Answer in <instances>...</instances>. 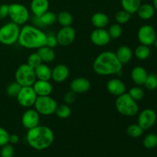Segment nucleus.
<instances>
[{
  "label": "nucleus",
  "mask_w": 157,
  "mask_h": 157,
  "mask_svg": "<svg viewBox=\"0 0 157 157\" xmlns=\"http://www.w3.org/2000/svg\"><path fill=\"white\" fill-rule=\"evenodd\" d=\"M121 6L124 10L132 15L136 13L141 6V0H121Z\"/></svg>",
  "instance_id": "nucleus-26"
},
{
  "label": "nucleus",
  "mask_w": 157,
  "mask_h": 157,
  "mask_svg": "<svg viewBox=\"0 0 157 157\" xmlns=\"http://www.w3.org/2000/svg\"><path fill=\"white\" fill-rule=\"evenodd\" d=\"M69 73L70 71L68 67L65 64H57L52 70V79H53L55 82H63L67 79Z\"/></svg>",
  "instance_id": "nucleus-17"
},
{
  "label": "nucleus",
  "mask_w": 157,
  "mask_h": 157,
  "mask_svg": "<svg viewBox=\"0 0 157 157\" xmlns=\"http://www.w3.org/2000/svg\"><path fill=\"white\" fill-rule=\"evenodd\" d=\"M144 147L147 149H153L157 147V135L155 133H149L144 137L143 141Z\"/></svg>",
  "instance_id": "nucleus-33"
},
{
  "label": "nucleus",
  "mask_w": 157,
  "mask_h": 157,
  "mask_svg": "<svg viewBox=\"0 0 157 157\" xmlns=\"http://www.w3.org/2000/svg\"><path fill=\"white\" fill-rule=\"evenodd\" d=\"M37 98L38 96L32 86L21 87L19 93L16 96L18 104L24 107H30L34 106Z\"/></svg>",
  "instance_id": "nucleus-9"
},
{
  "label": "nucleus",
  "mask_w": 157,
  "mask_h": 157,
  "mask_svg": "<svg viewBox=\"0 0 157 157\" xmlns=\"http://www.w3.org/2000/svg\"><path fill=\"white\" fill-rule=\"evenodd\" d=\"M14 154H15V150L12 144H7L2 147L0 150L1 157H13Z\"/></svg>",
  "instance_id": "nucleus-39"
},
{
  "label": "nucleus",
  "mask_w": 157,
  "mask_h": 157,
  "mask_svg": "<svg viewBox=\"0 0 157 157\" xmlns=\"http://www.w3.org/2000/svg\"><path fill=\"white\" fill-rule=\"evenodd\" d=\"M117 58L122 64H127L133 58V52L131 48L127 45L120 46L115 52Z\"/></svg>",
  "instance_id": "nucleus-21"
},
{
  "label": "nucleus",
  "mask_w": 157,
  "mask_h": 157,
  "mask_svg": "<svg viewBox=\"0 0 157 157\" xmlns=\"http://www.w3.org/2000/svg\"><path fill=\"white\" fill-rule=\"evenodd\" d=\"M9 136L10 134L9 132L4 129L3 127H0V147L9 144Z\"/></svg>",
  "instance_id": "nucleus-40"
},
{
  "label": "nucleus",
  "mask_w": 157,
  "mask_h": 157,
  "mask_svg": "<svg viewBox=\"0 0 157 157\" xmlns=\"http://www.w3.org/2000/svg\"><path fill=\"white\" fill-rule=\"evenodd\" d=\"M30 9L33 15L41 16L44 12L48 11L49 1L48 0H32Z\"/></svg>",
  "instance_id": "nucleus-19"
},
{
  "label": "nucleus",
  "mask_w": 157,
  "mask_h": 157,
  "mask_svg": "<svg viewBox=\"0 0 157 157\" xmlns=\"http://www.w3.org/2000/svg\"><path fill=\"white\" fill-rule=\"evenodd\" d=\"M38 17H39V19L41 21V23L43 27L52 25H54L57 21L56 14L52 12H49V11H47L43 15Z\"/></svg>",
  "instance_id": "nucleus-28"
},
{
  "label": "nucleus",
  "mask_w": 157,
  "mask_h": 157,
  "mask_svg": "<svg viewBox=\"0 0 157 157\" xmlns=\"http://www.w3.org/2000/svg\"><path fill=\"white\" fill-rule=\"evenodd\" d=\"M47 35L39 28L25 25L20 30L18 42L21 47L28 49H38L45 45Z\"/></svg>",
  "instance_id": "nucleus-3"
},
{
  "label": "nucleus",
  "mask_w": 157,
  "mask_h": 157,
  "mask_svg": "<svg viewBox=\"0 0 157 157\" xmlns=\"http://www.w3.org/2000/svg\"><path fill=\"white\" fill-rule=\"evenodd\" d=\"M9 5L2 4L0 5V19H5L9 16Z\"/></svg>",
  "instance_id": "nucleus-43"
},
{
  "label": "nucleus",
  "mask_w": 157,
  "mask_h": 157,
  "mask_svg": "<svg viewBox=\"0 0 157 157\" xmlns=\"http://www.w3.org/2000/svg\"><path fill=\"white\" fill-rule=\"evenodd\" d=\"M15 81L18 82L21 87L32 86L36 81L35 69L29 64H22L17 68L15 74Z\"/></svg>",
  "instance_id": "nucleus-6"
},
{
  "label": "nucleus",
  "mask_w": 157,
  "mask_h": 157,
  "mask_svg": "<svg viewBox=\"0 0 157 157\" xmlns=\"http://www.w3.org/2000/svg\"><path fill=\"white\" fill-rule=\"evenodd\" d=\"M157 115L156 113L150 108H147L143 110L138 115L137 124L142 127L144 130H149L151 128L155 123L156 122Z\"/></svg>",
  "instance_id": "nucleus-10"
},
{
  "label": "nucleus",
  "mask_w": 157,
  "mask_h": 157,
  "mask_svg": "<svg viewBox=\"0 0 157 157\" xmlns=\"http://www.w3.org/2000/svg\"><path fill=\"white\" fill-rule=\"evenodd\" d=\"M91 23L96 29H104L109 24V17L104 12H96L92 15Z\"/></svg>",
  "instance_id": "nucleus-22"
},
{
  "label": "nucleus",
  "mask_w": 157,
  "mask_h": 157,
  "mask_svg": "<svg viewBox=\"0 0 157 157\" xmlns=\"http://www.w3.org/2000/svg\"><path fill=\"white\" fill-rule=\"evenodd\" d=\"M76 36V32L71 26L62 27L56 35L58 44L61 46H68L74 42Z\"/></svg>",
  "instance_id": "nucleus-12"
},
{
  "label": "nucleus",
  "mask_w": 157,
  "mask_h": 157,
  "mask_svg": "<svg viewBox=\"0 0 157 157\" xmlns=\"http://www.w3.org/2000/svg\"><path fill=\"white\" fill-rule=\"evenodd\" d=\"M27 64L35 69L38 65L42 64V61H41V58H40L39 55L37 52H34V53L31 54L28 58Z\"/></svg>",
  "instance_id": "nucleus-38"
},
{
  "label": "nucleus",
  "mask_w": 157,
  "mask_h": 157,
  "mask_svg": "<svg viewBox=\"0 0 157 157\" xmlns=\"http://www.w3.org/2000/svg\"><path fill=\"white\" fill-rule=\"evenodd\" d=\"M128 94L136 102L139 101H141L144 97V90L140 86H136V87H133L132 88H130Z\"/></svg>",
  "instance_id": "nucleus-37"
},
{
  "label": "nucleus",
  "mask_w": 157,
  "mask_h": 157,
  "mask_svg": "<svg viewBox=\"0 0 157 157\" xmlns=\"http://www.w3.org/2000/svg\"><path fill=\"white\" fill-rule=\"evenodd\" d=\"M9 17L12 22L18 25H22L29 20L30 14L25 6L20 3H12L9 5Z\"/></svg>",
  "instance_id": "nucleus-7"
},
{
  "label": "nucleus",
  "mask_w": 157,
  "mask_h": 157,
  "mask_svg": "<svg viewBox=\"0 0 157 157\" xmlns=\"http://www.w3.org/2000/svg\"><path fill=\"white\" fill-rule=\"evenodd\" d=\"M137 38L141 44L152 45L156 38V32L154 28L149 25L141 26L137 32Z\"/></svg>",
  "instance_id": "nucleus-11"
},
{
  "label": "nucleus",
  "mask_w": 157,
  "mask_h": 157,
  "mask_svg": "<svg viewBox=\"0 0 157 157\" xmlns=\"http://www.w3.org/2000/svg\"><path fill=\"white\" fill-rule=\"evenodd\" d=\"M19 140V137L16 134H11L9 136V143L12 144H15Z\"/></svg>",
  "instance_id": "nucleus-44"
},
{
  "label": "nucleus",
  "mask_w": 157,
  "mask_h": 157,
  "mask_svg": "<svg viewBox=\"0 0 157 157\" xmlns=\"http://www.w3.org/2000/svg\"><path fill=\"white\" fill-rule=\"evenodd\" d=\"M37 53L39 55L40 58H41L42 62L51 63L55 60V52L53 48L48 47L47 45H44L38 49Z\"/></svg>",
  "instance_id": "nucleus-25"
},
{
  "label": "nucleus",
  "mask_w": 157,
  "mask_h": 157,
  "mask_svg": "<svg viewBox=\"0 0 157 157\" xmlns=\"http://www.w3.org/2000/svg\"><path fill=\"white\" fill-rule=\"evenodd\" d=\"M40 114L35 109H28L21 117V124L27 130L34 128L39 125Z\"/></svg>",
  "instance_id": "nucleus-13"
},
{
  "label": "nucleus",
  "mask_w": 157,
  "mask_h": 157,
  "mask_svg": "<svg viewBox=\"0 0 157 157\" xmlns=\"http://www.w3.org/2000/svg\"><path fill=\"white\" fill-rule=\"evenodd\" d=\"M55 113H56V116L58 118L66 119V118L69 117L71 116V109L69 107V105L66 104H61L60 106L58 105V107H57L56 110H55Z\"/></svg>",
  "instance_id": "nucleus-31"
},
{
  "label": "nucleus",
  "mask_w": 157,
  "mask_h": 157,
  "mask_svg": "<svg viewBox=\"0 0 157 157\" xmlns=\"http://www.w3.org/2000/svg\"><path fill=\"white\" fill-rule=\"evenodd\" d=\"M57 21L62 27L71 26L73 22V17L70 12H67V11H62L57 15Z\"/></svg>",
  "instance_id": "nucleus-29"
},
{
  "label": "nucleus",
  "mask_w": 157,
  "mask_h": 157,
  "mask_svg": "<svg viewBox=\"0 0 157 157\" xmlns=\"http://www.w3.org/2000/svg\"><path fill=\"white\" fill-rule=\"evenodd\" d=\"M155 11L156 10H155L153 5H150L149 3H145V4H141L136 13H137L138 16L141 19L149 20L151 19L154 16Z\"/></svg>",
  "instance_id": "nucleus-23"
},
{
  "label": "nucleus",
  "mask_w": 157,
  "mask_h": 157,
  "mask_svg": "<svg viewBox=\"0 0 157 157\" xmlns=\"http://www.w3.org/2000/svg\"><path fill=\"white\" fill-rule=\"evenodd\" d=\"M144 130L138 124H130L127 129V133L131 138H138L143 135Z\"/></svg>",
  "instance_id": "nucleus-30"
},
{
  "label": "nucleus",
  "mask_w": 157,
  "mask_h": 157,
  "mask_svg": "<svg viewBox=\"0 0 157 157\" xmlns=\"http://www.w3.org/2000/svg\"><path fill=\"white\" fill-rule=\"evenodd\" d=\"M144 86L149 90H153L157 88V75L155 73L149 74L147 77Z\"/></svg>",
  "instance_id": "nucleus-34"
},
{
  "label": "nucleus",
  "mask_w": 157,
  "mask_h": 157,
  "mask_svg": "<svg viewBox=\"0 0 157 157\" xmlns=\"http://www.w3.org/2000/svg\"><path fill=\"white\" fill-rule=\"evenodd\" d=\"M107 90L110 94L118 97L126 93L125 84L123 81L118 78H112L107 83Z\"/></svg>",
  "instance_id": "nucleus-16"
},
{
  "label": "nucleus",
  "mask_w": 157,
  "mask_h": 157,
  "mask_svg": "<svg viewBox=\"0 0 157 157\" xmlns=\"http://www.w3.org/2000/svg\"><path fill=\"white\" fill-rule=\"evenodd\" d=\"M26 140L32 148L36 150H44L52 145L55 140V134L48 127L38 125L28 130Z\"/></svg>",
  "instance_id": "nucleus-2"
},
{
  "label": "nucleus",
  "mask_w": 157,
  "mask_h": 157,
  "mask_svg": "<svg viewBox=\"0 0 157 157\" xmlns=\"http://www.w3.org/2000/svg\"><path fill=\"white\" fill-rule=\"evenodd\" d=\"M114 18L117 23L120 25H124L130 21V18H131V14L126 12L124 9H121V10L117 11L116 12Z\"/></svg>",
  "instance_id": "nucleus-32"
},
{
  "label": "nucleus",
  "mask_w": 157,
  "mask_h": 157,
  "mask_svg": "<svg viewBox=\"0 0 157 157\" xmlns=\"http://www.w3.org/2000/svg\"><path fill=\"white\" fill-rule=\"evenodd\" d=\"M58 40H57L56 36L54 35H47V38H46V44L48 47L54 48L58 45Z\"/></svg>",
  "instance_id": "nucleus-42"
},
{
  "label": "nucleus",
  "mask_w": 157,
  "mask_h": 157,
  "mask_svg": "<svg viewBox=\"0 0 157 157\" xmlns=\"http://www.w3.org/2000/svg\"><path fill=\"white\" fill-rule=\"evenodd\" d=\"M153 45L155 46V47L156 48H157V38H156V39H155V41H154V42H153Z\"/></svg>",
  "instance_id": "nucleus-46"
},
{
  "label": "nucleus",
  "mask_w": 157,
  "mask_h": 157,
  "mask_svg": "<svg viewBox=\"0 0 157 157\" xmlns=\"http://www.w3.org/2000/svg\"><path fill=\"white\" fill-rule=\"evenodd\" d=\"M76 94L75 92H73L72 90H70V91H67V93L64 94V104H67V105H70V104H74L76 101Z\"/></svg>",
  "instance_id": "nucleus-41"
},
{
  "label": "nucleus",
  "mask_w": 157,
  "mask_h": 157,
  "mask_svg": "<svg viewBox=\"0 0 157 157\" xmlns=\"http://www.w3.org/2000/svg\"><path fill=\"white\" fill-rule=\"evenodd\" d=\"M90 38L94 44L99 47L108 44L111 39L108 32L104 29H95L90 34Z\"/></svg>",
  "instance_id": "nucleus-14"
},
{
  "label": "nucleus",
  "mask_w": 157,
  "mask_h": 157,
  "mask_svg": "<svg viewBox=\"0 0 157 157\" xmlns=\"http://www.w3.org/2000/svg\"><path fill=\"white\" fill-rule=\"evenodd\" d=\"M20 30L19 25L12 21L5 24L0 28V43L7 46L16 43L19 37Z\"/></svg>",
  "instance_id": "nucleus-5"
},
{
  "label": "nucleus",
  "mask_w": 157,
  "mask_h": 157,
  "mask_svg": "<svg viewBox=\"0 0 157 157\" xmlns=\"http://www.w3.org/2000/svg\"><path fill=\"white\" fill-rule=\"evenodd\" d=\"M147 75L148 74H147L146 69L140 66H136V67H133L131 71V74H130L132 81L137 86L144 85Z\"/></svg>",
  "instance_id": "nucleus-20"
},
{
  "label": "nucleus",
  "mask_w": 157,
  "mask_h": 157,
  "mask_svg": "<svg viewBox=\"0 0 157 157\" xmlns=\"http://www.w3.org/2000/svg\"><path fill=\"white\" fill-rule=\"evenodd\" d=\"M32 87L38 97L49 96L52 94L53 89L49 81H42V80H36L32 85Z\"/></svg>",
  "instance_id": "nucleus-18"
},
{
  "label": "nucleus",
  "mask_w": 157,
  "mask_h": 157,
  "mask_svg": "<svg viewBox=\"0 0 157 157\" xmlns=\"http://www.w3.org/2000/svg\"><path fill=\"white\" fill-rule=\"evenodd\" d=\"M34 106L36 111L39 114L43 116H49L55 113V110L58 107V104L56 101L49 95L38 97Z\"/></svg>",
  "instance_id": "nucleus-8"
},
{
  "label": "nucleus",
  "mask_w": 157,
  "mask_h": 157,
  "mask_svg": "<svg viewBox=\"0 0 157 157\" xmlns=\"http://www.w3.org/2000/svg\"><path fill=\"white\" fill-rule=\"evenodd\" d=\"M108 33L110 35V38L113 39H117V38H120L122 35L123 29L121 25L118 24V23H114V24L111 25L108 29Z\"/></svg>",
  "instance_id": "nucleus-35"
},
{
  "label": "nucleus",
  "mask_w": 157,
  "mask_h": 157,
  "mask_svg": "<svg viewBox=\"0 0 157 157\" xmlns=\"http://www.w3.org/2000/svg\"><path fill=\"white\" fill-rule=\"evenodd\" d=\"M21 86L16 81L10 83L6 88V94L9 97L11 98H16L18 94L19 93Z\"/></svg>",
  "instance_id": "nucleus-36"
},
{
  "label": "nucleus",
  "mask_w": 157,
  "mask_h": 157,
  "mask_svg": "<svg viewBox=\"0 0 157 157\" xmlns=\"http://www.w3.org/2000/svg\"><path fill=\"white\" fill-rule=\"evenodd\" d=\"M35 77L37 80L50 81L52 79V69L45 64H41L35 68Z\"/></svg>",
  "instance_id": "nucleus-24"
},
{
  "label": "nucleus",
  "mask_w": 157,
  "mask_h": 157,
  "mask_svg": "<svg viewBox=\"0 0 157 157\" xmlns=\"http://www.w3.org/2000/svg\"><path fill=\"white\" fill-rule=\"evenodd\" d=\"M123 64L117 58L115 52L105 51L97 56L93 63V70L101 76L117 75L121 73Z\"/></svg>",
  "instance_id": "nucleus-1"
},
{
  "label": "nucleus",
  "mask_w": 157,
  "mask_h": 157,
  "mask_svg": "<svg viewBox=\"0 0 157 157\" xmlns=\"http://www.w3.org/2000/svg\"><path fill=\"white\" fill-rule=\"evenodd\" d=\"M150 54H151V50L149 46L144 45V44H140V45L137 46L134 51V55L136 58L140 61H144V60L147 59L150 57Z\"/></svg>",
  "instance_id": "nucleus-27"
},
{
  "label": "nucleus",
  "mask_w": 157,
  "mask_h": 157,
  "mask_svg": "<svg viewBox=\"0 0 157 157\" xmlns=\"http://www.w3.org/2000/svg\"><path fill=\"white\" fill-rule=\"evenodd\" d=\"M90 81L84 77L76 78L71 82L70 89L75 94H84L90 88Z\"/></svg>",
  "instance_id": "nucleus-15"
},
{
  "label": "nucleus",
  "mask_w": 157,
  "mask_h": 157,
  "mask_svg": "<svg viewBox=\"0 0 157 157\" xmlns=\"http://www.w3.org/2000/svg\"><path fill=\"white\" fill-rule=\"evenodd\" d=\"M153 7H154L155 10L157 11V0H153Z\"/></svg>",
  "instance_id": "nucleus-45"
},
{
  "label": "nucleus",
  "mask_w": 157,
  "mask_h": 157,
  "mask_svg": "<svg viewBox=\"0 0 157 157\" xmlns=\"http://www.w3.org/2000/svg\"><path fill=\"white\" fill-rule=\"evenodd\" d=\"M115 107L119 113L125 117H133L139 112V106L128 93H124L117 98Z\"/></svg>",
  "instance_id": "nucleus-4"
}]
</instances>
